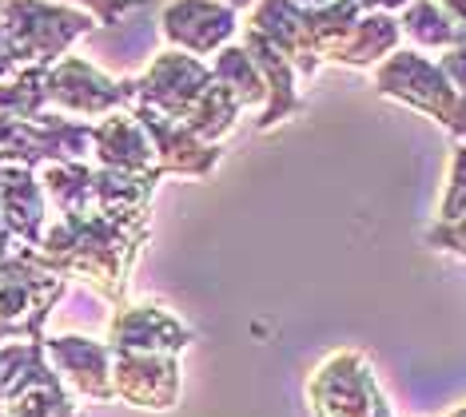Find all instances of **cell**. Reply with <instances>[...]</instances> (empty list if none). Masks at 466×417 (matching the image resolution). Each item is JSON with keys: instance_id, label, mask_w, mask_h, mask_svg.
Returning <instances> with one entry per match:
<instances>
[{"instance_id": "obj_1", "label": "cell", "mask_w": 466, "mask_h": 417, "mask_svg": "<svg viewBox=\"0 0 466 417\" xmlns=\"http://www.w3.org/2000/svg\"><path fill=\"white\" fill-rule=\"evenodd\" d=\"M0 25L20 68H56L80 36H88L96 16L65 0H0Z\"/></svg>"}, {"instance_id": "obj_2", "label": "cell", "mask_w": 466, "mask_h": 417, "mask_svg": "<svg viewBox=\"0 0 466 417\" xmlns=\"http://www.w3.org/2000/svg\"><path fill=\"white\" fill-rule=\"evenodd\" d=\"M375 88L390 95V100L427 112L447 132L466 139V100L451 88V80L442 76L439 64H431L427 56H419V52H390L375 68Z\"/></svg>"}, {"instance_id": "obj_3", "label": "cell", "mask_w": 466, "mask_h": 417, "mask_svg": "<svg viewBox=\"0 0 466 417\" xmlns=\"http://www.w3.org/2000/svg\"><path fill=\"white\" fill-rule=\"evenodd\" d=\"M45 259L28 251H16L13 259L0 266V338L13 334H40V323L48 318L52 303L65 294L60 278L45 271Z\"/></svg>"}, {"instance_id": "obj_4", "label": "cell", "mask_w": 466, "mask_h": 417, "mask_svg": "<svg viewBox=\"0 0 466 417\" xmlns=\"http://www.w3.org/2000/svg\"><path fill=\"white\" fill-rule=\"evenodd\" d=\"M48 104L60 115H88V120L128 112L136 104V80H116L96 64L65 56L56 68H48Z\"/></svg>"}, {"instance_id": "obj_5", "label": "cell", "mask_w": 466, "mask_h": 417, "mask_svg": "<svg viewBox=\"0 0 466 417\" xmlns=\"http://www.w3.org/2000/svg\"><path fill=\"white\" fill-rule=\"evenodd\" d=\"M211 84H216V76H211V68L204 60L167 48L147 64L144 76H136V104H147L152 112L179 124Z\"/></svg>"}, {"instance_id": "obj_6", "label": "cell", "mask_w": 466, "mask_h": 417, "mask_svg": "<svg viewBox=\"0 0 466 417\" xmlns=\"http://www.w3.org/2000/svg\"><path fill=\"white\" fill-rule=\"evenodd\" d=\"M239 32L236 8L224 0H167L160 8V36L187 56H216Z\"/></svg>"}, {"instance_id": "obj_7", "label": "cell", "mask_w": 466, "mask_h": 417, "mask_svg": "<svg viewBox=\"0 0 466 417\" xmlns=\"http://www.w3.org/2000/svg\"><path fill=\"white\" fill-rule=\"evenodd\" d=\"M128 112L140 120L147 139H152L156 167H160L164 175H167V171H176V175L204 179V175H211V167L219 164V155H224L216 144H204V139H196L184 124H176V120H167V115L152 112L147 104H132Z\"/></svg>"}, {"instance_id": "obj_8", "label": "cell", "mask_w": 466, "mask_h": 417, "mask_svg": "<svg viewBox=\"0 0 466 417\" xmlns=\"http://www.w3.org/2000/svg\"><path fill=\"white\" fill-rule=\"evenodd\" d=\"M112 378L116 393L140 410H172L179 398L176 362L167 354H120Z\"/></svg>"}, {"instance_id": "obj_9", "label": "cell", "mask_w": 466, "mask_h": 417, "mask_svg": "<svg viewBox=\"0 0 466 417\" xmlns=\"http://www.w3.org/2000/svg\"><path fill=\"white\" fill-rule=\"evenodd\" d=\"M92 152H96L100 167L108 171H132V175L160 171L152 139H147V132L132 112H112L100 124H92Z\"/></svg>"}, {"instance_id": "obj_10", "label": "cell", "mask_w": 466, "mask_h": 417, "mask_svg": "<svg viewBox=\"0 0 466 417\" xmlns=\"http://www.w3.org/2000/svg\"><path fill=\"white\" fill-rule=\"evenodd\" d=\"M187 338H192V330H184L167 310L156 306L120 310L112 323L116 354H176Z\"/></svg>"}, {"instance_id": "obj_11", "label": "cell", "mask_w": 466, "mask_h": 417, "mask_svg": "<svg viewBox=\"0 0 466 417\" xmlns=\"http://www.w3.org/2000/svg\"><path fill=\"white\" fill-rule=\"evenodd\" d=\"M243 48H248V56L256 60L263 84H268V108L259 112L256 127L259 132H271V127H279L283 120H291L295 112H299V84H295V68L288 60H283V52L271 45L268 36H259V32H243Z\"/></svg>"}, {"instance_id": "obj_12", "label": "cell", "mask_w": 466, "mask_h": 417, "mask_svg": "<svg viewBox=\"0 0 466 417\" xmlns=\"http://www.w3.org/2000/svg\"><path fill=\"white\" fill-rule=\"evenodd\" d=\"M0 219L20 243H40L45 227V187L33 179V167L0 164Z\"/></svg>"}, {"instance_id": "obj_13", "label": "cell", "mask_w": 466, "mask_h": 417, "mask_svg": "<svg viewBox=\"0 0 466 417\" xmlns=\"http://www.w3.org/2000/svg\"><path fill=\"white\" fill-rule=\"evenodd\" d=\"M399 36H402V28L390 13H363L355 20V28L347 32V40L335 48L331 64H343V68H379L395 52Z\"/></svg>"}, {"instance_id": "obj_14", "label": "cell", "mask_w": 466, "mask_h": 417, "mask_svg": "<svg viewBox=\"0 0 466 417\" xmlns=\"http://www.w3.org/2000/svg\"><path fill=\"white\" fill-rule=\"evenodd\" d=\"M48 350H52V358H56L60 373H68V382L80 393H88V398H112L116 393L108 386V350L104 346L68 334V338H52Z\"/></svg>"}, {"instance_id": "obj_15", "label": "cell", "mask_w": 466, "mask_h": 417, "mask_svg": "<svg viewBox=\"0 0 466 417\" xmlns=\"http://www.w3.org/2000/svg\"><path fill=\"white\" fill-rule=\"evenodd\" d=\"M211 76H216L224 88L239 100V108H268V84H263L256 60L248 56V48L243 45H228L224 52H216V60H211Z\"/></svg>"}, {"instance_id": "obj_16", "label": "cell", "mask_w": 466, "mask_h": 417, "mask_svg": "<svg viewBox=\"0 0 466 417\" xmlns=\"http://www.w3.org/2000/svg\"><path fill=\"white\" fill-rule=\"evenodd\" d=\"M48 68H20L13 80L0 84V115L13 120H40L48 115Z\"/></svg>"}, {"instance_id": "obj_17", "label": "cell", "mask_w": 466, "mask_h": 417, "mask_svg": "<svg viewBox=\"0 0 466 417\" xmlns=\"http://www.w3.org/2000/svg\"><path fill=\"white\" fill-rule=\"evenodd\" d=\"M399 28H402V36H410L419 48H442V52L462 36V28L454 25L434 0H410L399 16Z\"/></svg>"}, {"instance_id": "obj_18", "label": "cell", "mask_w": 466, "mask_h": 417, "mask_svg": "<svg viewBox=\"0 0 466 417\" xmlns=\"http://www.w3.org/2000/svg\"><path fill=\"white\" fill-rule=\"evenodd\" d=\"M466 219V147H454V164H451V187L442 199V223H459Z\"/></svg>"}, {"instance_id": "obj_19", "label": "cell", "mask_w": 466, "mask_h": 417, "mask_svg": "<svg viewBox=\"0 0 466 417\" xmlns=\"http://www.w3.org/2000/svg\"><path fill=\"white\" fill-rule=\"evenodd\" d=\"M65 5L84 8V13L96 16L100 28H112L124 13H132V8H144V0H65Z\"/></svg>"}, {"instance_id": "obj_20", "label": "cell", "mask_w": 466, "mask_h": 417, "mask_svg": "<svg viewBox=\"0 0 466 417\" xmlns=\"http://www.w3.org/2000/svg\"><path fill=\"white\" fill-rule=\"evenodd\" d=\"M439 68H442V76L451 80V88L466 100V32H462L459 40H454V45H451L447 52H442Z\"/></svg>"}, {"instance_id": "obj_21", "label": "cell", "mask_w": 466, "mask_h": 417, "mask_svg": "<svg viewBox=\"0 0 466 417\" xmlns=\"http://www.w3.org/2000/svg\"><path fill=\"white\" fill-rule=\"evenodd\" d=\"M363 13H395V8H407L410 0H355Z\"/></svg>"}, {"instance_id": "obj_22", "label": "cell", "mask_w": 466, "mask_h": 417, "mask_svg": "<svg viewBox=\"0 0 466 417\" xmlns=\"http://www.w3.org/2000/svg\"><path fill=\"white\" fill-rule=\"evenodd\" d=\"M299 8H327V5H335V0H295Z\"/></svg>"}, {"instance_id": "obj_23", "label": "cell", "mask_w": 466, "mask_h": 417, "mask_svg": "<svg viewBox=\"0 0 466 417\" xmlns=\"http://www.w3.org/2000/svg\"><path fill=\"white\" fill-rule=\"evenodd\" d=\"M224 5H231V8H236V13H239V8H256L259 0H224Z\"/></svg>"}]
</instances>
